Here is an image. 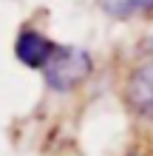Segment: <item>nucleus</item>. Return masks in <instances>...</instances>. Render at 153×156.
Listing matches in <instances>:
<instances>
[{
	"label": "nucleus",
	"instance_id": "obj_3",
	"mask_svg": "<svg viewBox=\"0 0 153 156\" xmlns=\"http://www.w3.org/2000/svg\"><path fill=\"white\" fill-rule=\"evenodd\" d=\"M57 51V43H51L46 34L34 31V29H23L17 34V43H14V54L23 66L29 68H46L48 60L54 57Z\"/></svg>",
	"mask_w": 153,
	"mask_h": 156
},
{
	"label": "nucleus",
	"instance_id": "obj_2",
	"mask_svg": "<svg viewBox=\"0 0 153 156\" xmlns=\"http://www.w3.org/2000/svg\"><path fill=\"white\" fill-rule=\"evenodd\" d=\"M125 105L136 116L153 122V60L136 66L125 82Z\"/></svg>",
	"mask_w": 153,
	"mask_h": 156
},
{
	"label": "nucleus",
	"instance_id": "obj_1",
	"mask_svg": "<svg viewBox=\"0 0 153 156\" xmlns=\"http://www.w3.org/2000/svg\"><path fill=\"white\" fill-rule=\"evenodd\" d=\"M91 68H94V62H91V54L88 51L71 48V45H57V51L48 60V66L43 68V74H46L48 88L71 91L74 85H79V82L91 74Z\"/></svg>",
	"mask_w": 153,
	"mask_h": 156
},
{
	"label": "nucleus",
	"instance_id": "obj_5",
	"mask_svg": "<svg viewBox=\"0 0 153 156\" xmlns=\"http://www.w3.org/2000/svg\"><path fill=\"white\" fill-rule=\"evenodd\" d=\"M130 156H142V153H130Z\"/></svg>",
	"mask_w": 153,
	"mask_h": 156
},
{
	"label": "nucleus",
	"instance_id": "obj_4",
	"mask_svg": "<svg viewBox=\"0 0 153 156\" xmlns=\"http://www.w3.org/2000/svg\"><path fill=\"white\" fill-rule=\"evenodd\" d=\"M105 9L111 14H119V17L150 14L153 12V0H105Z\"/></svg>",
	"mask_w": 153,
	"mask_h": 156
}]
</instances>
